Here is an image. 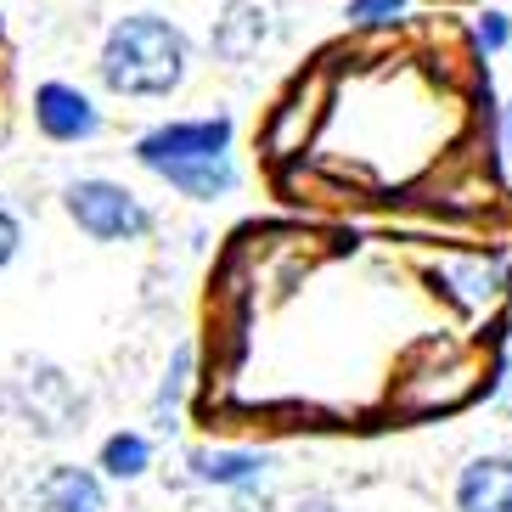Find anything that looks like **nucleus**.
Listing matches in <instances>:
<instances>
[{
  "label": "nucleus",
  "mask_w": 512,
  "mask_h": 512,
  "mask_svg": "<svg viewBox=\"0 0 512 512\" xmlns=\"http://www.w3.org/2000/svg\"><path fill=\"white\" fill-rule=\"evenodd\" d=\"M96 74L113 96H130V102L175 96L192 74V40L158 12H130L107 29Z\"/></svg>",
  "instance_id": "nucleus-1"
},
{
  "label": "nucleus",
  "mask_w": 512,
  "mask_h": 512,
  "mask_svg": "<svg viewBox=\"0 0 512 512\" xmlns=\"http://www.w3.org/2000/svg\"><path fill=\"white\" fill-rule=\"evenodd\" d=\"M62 209L91 242H141L152 231V209L130 186L102 181V175H79L62 186Z\"/></svg>",
  "instance_id": "nucleus-2"
},
{
  "label": "nucleus",
  "mask_w": 512,
  "mask_h": 512,
  "mask_svg": "<svg viewBox=\"0 0 512 512\" xmlns=\"http://www.w3.org/2000/svg\"><path fill=\"white\" fill-rule=\"evenodd\" d=\"M237 124L231 113H203V119H169V124H152L147 136L136 141V164L164 175V169H181L197 164V158H226Z\"/></svg>",
  "instance_id": "nucleus-3"
},
{
  "label": "nucleus",
  "mask_w": 512,
  "mask_h": 512,
  "mask_svg": "<svg viewBox=\"0 0 512 512\" xmlns=\"http://www.w3.org/2000/svg\"><path fill=\"white\" fill-rule=\"evenodd\" d=\"M12 406H17V417L29 422L34 434H46V439L74 434L79 422H85V394H79L74 377L57 372V366H34V372L17 377Z\"/></svg>",
  "instance_id": "nucleus-4"
},
{
  "label": "nucleus",
  "mask_w": 512,
  "mask_h": 512,
  "mask_svg": "<svg viewBox=\"0 0 512 512\" xmlns=\"http://www.w3.org/2000/svg\"><path fill=\"white\" fill-rule=\"evenodd\" d=\"M265 46H271V12L259 0H226V12L214 17V29H209L214 62L242 68V62H254Z\"/></svg>",
  "instance_id": "nucleus-5"
},
{
  "label": "nucleus",
  "mask_w": 512,
  "mask_h": 512,
  "mask_svg": "<svg viewBox=\"0 0 512 512\" xmlns=\"http://www.w3.org/2000/svg\"><path fill=\"white\" fill-rule=\"evenodd\" d=\"M34 124H40V136H51V141H91L96 130H102V113H96V102L85 91L51 79V85L34 91Z\"/></svg>",
  "instance_id": "nucleus-6"
},
{
  "label": "nucleus",
  "mask_w": 512,
  "mask_h": 512,
  "mask_svg": "<svg viewBox=\"0 0 512 512\" xmlns=\"http://www.w3.org/2000/svg\"><path fill=\"white\" fill-rule=\"evenodd\" d=\"M456 512H512V456L490 451L456 473Z\"/></svg>",
  "instance_id": "nucleus-7"
},
{
  "label": "nucleus",
  "mask_w": 512,
  "mask_h": 512,
  "mask_svg": "<svg viewBox=\"0 0 512 512\" xmlns=\"http://www.w3.org/2000/svg\"><path fill=\"white\" fill-rule=\"evenodd\" d=\"M34 512H107V490L91 467L57 462L34 484Z\"/></svg>",
  "instance_id": "nucleus-8"
},
{
  "label": "nucleus",
  "mask_w": 512,
  "mask_h": 512,
  "mask_svg": "<svg viewBox=\"0 0 512 512\" xmlns=\"http://www.w3.org/2000/svg\"><path fill=\"white\" fill-rule=\"evenodd\" d=\"M158 181H169L181 197H197V203H214V197H231L237 192V164H231V152L226 158H197V164H181V169H164Z\"/></svg>",
  "instance_id": "nucleus-9"
},
{
  "label": "nucleus",
  "mask_w": 512,
  "mask_h": 512,
  "mask_svg": "<svg viewBox=\"0 0 512 512\" xmlns=\"http://www.w3.org/2000/svg\"><path fill=\"white\" fill-rule=\"evenodd\" d=\"M265 456L259 451H197L192 456V479L220 484V490H254L265 479Z\"/></svg>",
  "instance_id": "nucleus-10"
},
{
  "label": "nucleus",
  "mask_w": 512,
  "mask_h": 512,
  "mask_svg": "<svg viewBox=\"0 0 512 512\" xmlns=\"http://www.w3.org/2000/svg\"><path fill=\"white\" fill-rule=\"evenodd\" d=\"M147 467H152L147 434H113L102 445V473H107V479H141Z\"/></svg>",
  "instance_id": "nucleus-11"
},
{
  "label": "nucleus",
  "mask_w": 512,
  "mask_h": 512,
  "mask_svg": "<svg viewBox=\"0 0 512 512\" xmlns=\"http://www.w3.org/2000/svg\"><path fill=\"white\" fill-rule=\"evenodd\" d=\"M192 344H181L175 349V361H169V372H164V383H158V394H152V422L158 428H169V417L181 411V394H186V383H192Z\"/></svg>",
  "instance_id": "nucleus-12"
},
{
  "label": "nucleus",
  "mask_w": 512,
  "mask_h": 512,
  "mask_svg": "<svg viewBox=\"0 0 512 512\" xmlns=\"http://www.w3.org/2000/svg\"><path fill=\"white\" fill-rule=\"evenodd\" d=\"M406 6H411V0H349L344 17L355 23V29H383V23H394Z\"/></svg>",
  "instance_id": "nucleus-13"
},
{
  "label": "nucleus",
  "mask_w": 512,
  "mask_h": 512,
  "mask_svg": "<svg viewBox=\"0 0 512 512\" xmlns=\"http://www.w3.org/2000/svg\"><path fill=\"white\" fill-rule=\"evenodd\" d=\"M507 40H512V17L507 12H484L479 17V46L484 51H507Z\"/></svg>",
  "instance_id": "nucleus-14"
},
{
  "label": "nucleus",
  "mask_w": 512,
  "mask_h": 512,
  "mask_svg": "<svg viewBox=\"0 0 512 512\" xmlns=\"http://www.w3.org/2000/svg\"><path fill=\"white\" fill-rule=\"evenodd\" d=\"M17 248H23V226H17V214L0 203V271L17 259Z\"/></svg>",
  "instance_id": "nucleus-15"
},
{
  "label": "nucleus",
  "mask_w": 512,
  "mask_h": 512,
  "mask_svg": "<svg viewBox=\"0 0 512 512\" xmlns=\"http://www.w3.org/2000/svg\"><path fill=\"white\" fill-rule=\"evenodd\" d=\"M287 512H349L344 501H332V496H299Z\"/></svg>",
  "instance_id": "nucleus-16"
},
{
  "label": "nucleus",
  "mask_w": 512,
  "mask_h": 512,
  "mask_svg": "<svg viewBox=\"0 0 512 512\" xmlns=\"http://www.w3.org/2000/svg\"><path fill=\"white\" fill-rule=\"evenodd\" d=\"M501 147H507V158H512V102H507V113H501Z\"/></svg>",
  "instance_id": "nucleus-17"
},
{
  "label": "nucleus",
  "mask_w": 512,
  "mask_h": 512,
  "mask_svg": "<svg viewBox=\"0 0 512 512\" xmlns=\"http://www.w3.org/2000/svg\"><path fill=\"white\" fill-rule=\"evenodd\" d=\"M507 383H512V361H507Z\"/></svg>",
  "instance_id": "nucleus-18"
}]
</instances>
